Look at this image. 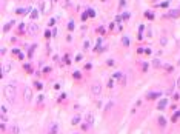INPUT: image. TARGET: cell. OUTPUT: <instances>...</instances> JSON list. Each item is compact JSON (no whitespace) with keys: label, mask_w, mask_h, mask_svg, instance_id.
I'll list each match as a JSON object with an SVG mask.
<instances>
[{"label":"cell","mask_w":180,"mask_h":134,"mask_svg":"<svg viewBox=\"0 0 180 134\" xmlns=\"http://www.w3.org/2000/svg\"><path fill=\"white\" fill-rule=\"evenodd\" d=\"M91 93L94 94V96H99L100 93H102V85H100V82H94L92 86H91Z\"/></svg>","instance_id":"3"},{"label":"cell","mask_w":180,"mask_h":134,"mask_svg":"<svg viewBox=\"0 0 180 134\" xmlns=\"http://www.w3.org/2000/svg\"><path fill=\"white\" fill-rule=\"evenodd\" d=\"M3 94H5V99L8 100L9 103H14L15 96H17V88H15V85H6V86L3 88Z\"/></svg>","instance_id":"1"},{"label":"cell","mask_w":180,"mask_h":134,"mask_svg":"<svg viewBox=\"0 0 180 134\" xmlns=\"http://www.w3.org/2000/svg\"><path fill=\"white\" fill-rule=\"evenodd\" d=\"M55 131H57V125H54V126H52V128H51V131L48 133V134H54Z\"/></svg>","instance_id":"6"},{"label":"cell","mask_w":180,"mask_h":134,"mask_svg":"<svg viewBox=\"0 0 180 134\" xmlns=\"http://www.w3.org/2000/svg\"><path fill=\"white\" fill-rule=\"evenodd\" d=\"M179 14H180V12H179V11H172V12H171V14H169V15H172V17H177V15H179Z\"/></svg>","instance_id":"7"},{"label":"cell","mask_w":180,"mask_h":134,"mask_svg":"<svg viewBox=\"0 0 180 134\" xmlns=\"http://www.w3.org/2000/svg\"><path fill=\"white\" fill-rule=\"evenodd\" d=\"M31 100H32V91L29 86H25V102L31 103Z\"/></svg>","instance_id":"4"},{"label":"cell","mask_w":180,"mask_h":134,"mask_svg":"<svg viewBox=\"0 0 180 134\" xmlns=\"http://www.w3.org/2000/svg\"><path fill=\"white\" fill-rule=\"evenodd\" d=\"M35 32H37V26H34V25H31V26H29V34H31V35H34Z\"/></svg>","instance_id":"5"},{"label":"cell","mask_w":180,"mask_h":134,"mask_svg":"<svg viewBox=\"0 0 180 134\" xmlns=\"http://www.w3.org/2000/svg\"><path fill=\"white\" fill-rule=\"evenodd\" d=\"M40 8H42V14H48V12L51 11V2L49 0H42Z\"/></svg>","instance_id":"2"}]
</instances>
